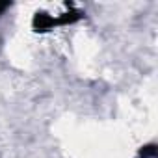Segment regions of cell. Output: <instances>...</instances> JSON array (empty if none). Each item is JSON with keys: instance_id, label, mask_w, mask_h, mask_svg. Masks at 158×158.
Wrapping results in <instances>:
<instances>
[{"instance_id": "cell-2", "label": "cell", "mask_w": 158, "mask_h": 158, "mask_svg": "<svg viewBox=\"0 0 158 158\" xmlns=\"http://www.w3.org/2000/svg\"><path fill=\"white\" fill-rule=\"evenodd\" d=\"M154 154H156V145L152 143L139 149V158H154Z\"/></svg>"}, {"instance_id": "cell-3", "label": "cell", "mask_w": 158, "mask_h": 158, "mask_svg": "<svg viewBox=\"0 0 158 158\" xmlns=\"http://www.w3.org/2000/svg\"><path fill=\"white\" fill-rule=\"evenodd\" d=\"M10 6H11L10 2H0V15H2V13H4V11L10 8Z\"/></svg>"}, {"instance_id": "cell-1", "label": "cell", "mask_w": 158, "mask_h": 158, "mask_svg": "<svg viewBox=\"0 0 158 158\" xmlns=\"http://www.w3.org/2000/svg\"><path fill=\"white\" fill-rule=\"evenodd\" d=\"M82 17L80 11H73V13H63L61 17H52L45 11H37L34 15V21H32V26L35 32H48L52 30L54 26H60V24H71V23H76L78 19Z\"/></svg>"}]
</instances>
